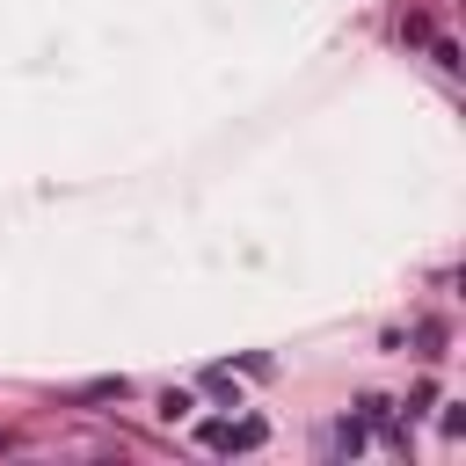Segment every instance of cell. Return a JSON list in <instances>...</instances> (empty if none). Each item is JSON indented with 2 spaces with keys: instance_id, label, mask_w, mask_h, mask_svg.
Instances as JSON below:
<instances>
[{
  "instance_id": "1",
  "label": "cell",
  "mask_w": 466,
  "mask_h": 466,
  "mask_svg": "<svg viewBox=\"0 0 466 466\" xmlns=\"http://www.w3.org/2000/svg\"><path fill=\"white\" fill-rule=\"evenodd\" d=\"M269 437L262 415H240V422H204V451H255Z\"/></svg>"
},
{
  "instance_id": "2",
  "label": "cell",
  "mask_w": 466,
  "mask_h": 466,
  "mask_svg": "<svg viewBox=\"0 0 466 466\" xmlns=\"http://www.w3.org/2000/svg\"><path fill=\"white\" fill-rule=\"evenodd\" d=\"M124 393H131L124 379H95V386H80V393H66V400H73V408H87V400H124Z\"/></svg>"
},
{
  "instance_id": "3",
  "label": "cell",
  "mask_w": 466,
  "mask_h": 466,
  "mask_svg": "<svg viewBox=\"0 0 466 466\" xmlns=\"http://www.w3.org/2000/svg\"><path fill=\"white\" fill-rule=\"evenodd\" d=\"M320 444H328V451H350V459H357V451H364V422H335V430H328Z\"/></svg>"
},
{
  "instance_id": "4",
  "label": "cell",
  "mask_w": 466,
  "mask_h": 466,
  "mask_svg": "<svg viewBox=\"0 0 466 466\" xmlns=\"http://www.w3.org/2000/svg\"><path fill=\"white\" fill-rule=\"evenodd\" d=\"M415 342H422L415 357H430V364H437V357H444V320H422V328H415Z\"/></svg>"
},
{
  "instance_id": "5",
  "label": "cell",
  "mask_w": 466,
  "mask_h": 466,
  "mask_svg": "<svg viewBox=\"0 0 466 466\" xmlns=\"http://www.w3.org/2000/svg\"><path fill=\"white\" fill-rule=\"evenodd\" d=\"M204 393H218V400H233V408H240V393H233V371H204Z\"/></svg>"
},
{
  "instance_id": "6",
  "label": "cell",
  "mask_w": 466,
  "mask_h": 466,
  "mask_svg": "<svg viewBox=\"0 0 466 466\" xmlns=\"http://www.w3.org/2000/svg\"><path fill=\"white\" fill-rule=\"evenodd\" d=\"M430 51H437V66H444V73H459V66H466V58H459V44H451V36H437V44H430Z\"/></svg>"
},
{
  "instance_id": "7",
  "label": "cell",
  "mask_w": 466,
  "mask_h": 466,
  "mask_svg": "<svg viewBox=\"0 0 466 466\" xmlns=\"http://www.w3.org/2000/svg\"><path fill=\"white\" fill-rule=\"evenodd\" d=\"M189 408H197V400H189V393H160V415H167V422H182V415H189Z\"/></svg>"
}]
</instances>
